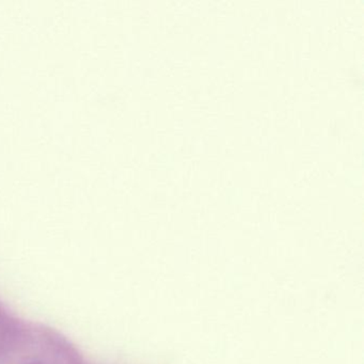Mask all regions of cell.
Here are the masks:
<instances>
[{
	"instance_id": "cell-1",
	"label": "cell",
	"mask_w": 364,
	"mask_h": 364,
	"mask_svg": "<svg viewBox=\"0 0 364 364\" xmlns=\"http://www.w3.org/2000/svg\"><path fill=\"white\" fill-rule=\"evenodd\" d=\"M28 364H41V362H31V363Z\"/></svg>"
}]
</instances>
